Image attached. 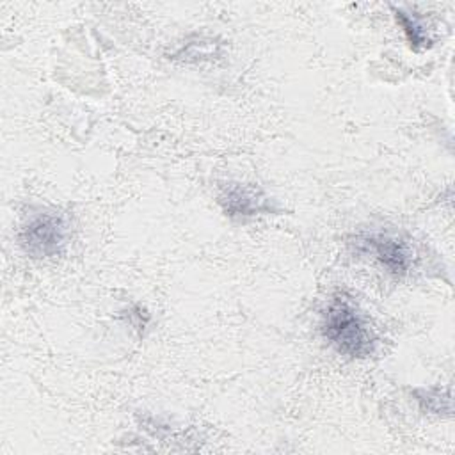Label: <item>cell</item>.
<instances>
[{"mask_svg": "<svg viewBox=\"0 0 455 455\" xmlns=\"http://www.w3.org/2000/svg\"><path fill=\"white\" fill-rule=\"evenodd\" d=\"M323 336L338 352L350 357H366L373 350V334L348 299L336 297L323 318Z\"/></svg>", "mask_w": 455, "mask_h": 455, "instance_id": "1", "label": "cell"}, {"mask_svg": "<svg viewBox=\"0 0 455 455\" xmlns=\"http://www.w3.org/2000/svg\"><path fill=\"white\" fill-rule=\"evenodd\" d=\"M68 238V226L55 213H39L32 217L20 233L21 247L32 258H46L57 254Z\"/></svg>", "mask_w": 455, "mask_h": 455, "instance_id": "2", "label": "cell"}, {"mask_svg": "<svg viewBox=\"0 0 455 455\" xmlns=\"http://www.w3.org/2000/svg\"><path fill=\"white\" fill-rule=\"evenodd\" d=\"M361 243L366 251L375 254V258L395 274H402L409 268V251L405 243L400 240H395L386 235H366L361 238Z\"/></svg>", "mask_w": 455, "mask_h": 455, "instance_id": "3", "label": "cell"}, {"mask_svg": "<svg viewBox=\"0 0 455 455\" xmlns=\"http://www.w3.org/2000/svg\"><path fill=\"white\" fill-rule=\"evenodd\" d=\"M219 201L224 212L231 217L236 215H254L261 210H267V199L259 190L247 185H229L219 196Z\"/></svg>", "mask_w": 455, "mask_h": 455, "instance_id": "4", "label": "cell"}, {"mask_svg": "<svg viewBox=\"0 0 455 455\" xmlns=\"http://www.w3.org/2000/svg\"><path fill=\"white\" fill-rule=\"evenodd\" d=\"M396 18H398V21L402 23V27H403V30H405V36H407V39H409V43H411V46H412L414 50H419V48L428 46L427 32H425V28L421 27V23H419L416 18L409 16V14L403 12L402 9H396Z\"/></svg>", "mask_w": 455, "mask_h": 455, "instance_id": "5", "label": "cell"}]
</instances>
